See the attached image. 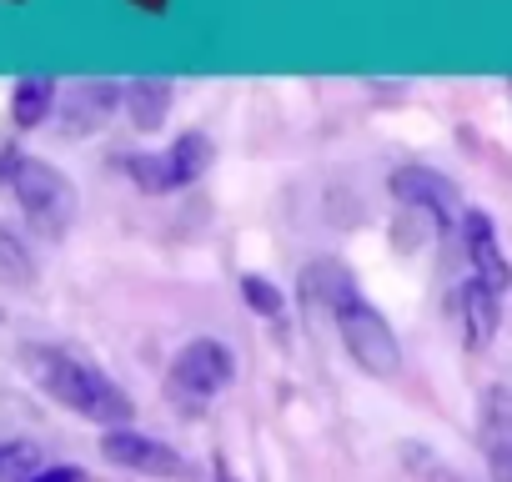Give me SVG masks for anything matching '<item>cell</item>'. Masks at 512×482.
<instances>
[{
  "instance_id": "2",
  "label": "cell",
  "mask_w": 512,
  "mask_h": 482,
  "mask_svg": "<svg viewBox=\"0 0 512 482\" xmlns=\"http://www.w3.org/2000/svg\"><path fill=\"white\" fill-rule=\"evenodd\" d=\"M0 181L11 186V196L21 201V211H26V221L36 231L61 236L76 221V186L56 166H46L26 151H6L0 156Z\"/></svg>"
},
{
  "instance_id": "4",
  "label": "cell",
  "mask_w": 512,
  "mask_h": 482,
  "mask_svg": "<svg viewBox=\"0 0 512 482\" xmlns=\"http://www.w3.org/2000/svg\"><path fill=\"white\" fill-rule=\"evenodd\" d=\"M332 317H337V332H342L347 357H352L367 377L387 382V377H397V372H402V342H397V332L387 327V317H382L362 292H357V297H347Z\"/></svg>"
},
{
  "instance_id": "13",
  "label": "cell",
  "mask_w": 512,
  "mask_h": 482,
  "mask_svg": "<svg viewBox=\"0 0 512 482\" xmlns=\"http://www.w3.org/2000/svg\"><path fill=\"white\" fill-rule=\"evenodd\" d=\"M121 106L131 111V121H136L141 131H156V126L166 121V111H171V86H166V81H131V86L121 91Z\"/></svg>"
},
{
  "instance_id": "17",
  "label": "cell",
  "mask_w": 512,
  "mask_h": 482,
  "mask_svg": "<svg viewBox=\"0 0 512 482\" xmlns=\"http://www.w3.org/2000/svg\"><path fill=\"white\" fill-rule=\"evenodd\" d=\"M241 297L262 312V317H282V292L277 287H267L262 277H241Z\"/></svg>"
},
{
  "instance_id": "1",
  "label": "cell",
  "mask_w": 512,
  "mask_h": 482,
  "mask_svg": "<svg viewBox=\"0 0 512 482\" xmlns=\"http://www.w3.org/2000/svg\"><path fill=\"white\" fill-rule=\"evenodd\" d=\"M26 372H31L61 407H71V412L86 417V422H101V427H126V422H131V397H126L101 367H91L86 357H76V352H66V347L31 342V347H26Z\"/></svg>"
},
{
  "instance_id": "16",
  "label": "cell",
  "mask_w": 512,
  "mask_h": 482,
  "mask_svg": "<svg viewBox=\"0 0 512 482\" xmlns=\"http://www.w3.org/2000/svg\"><path fill=\"white\" fill-rule=\"evenodd\" d=\"M41 472L36 442H0V482H31Z\"/></svg>"
},
{
  "instance_id": "11",
  "label": "cell",
  "mask_w": 512,
  "mask_h": 482,
  "mask_svg": "<svg viewBox=\"0 0 512 482\" xmlns=\"http://www.w3.org/2000/svg\"><path fill=\"white\" fill-rule=\"evenodd\" d=\"M302 297L337 312L347 297H357V282H352V272L342 262H307L302 267Z\"/></svg>"
},
{
  "instance_id": "15",
  "label": "cell",
  "mask_w": 512,
  "mask_h": 482,
  "mask_svg": "<svg viewBox=\"0 0 512 482\" xmlns=\"http://www.w3.org/2000/svg\"><path fill=\"white\" fill-rule=\"evenodd\" d=\"M0 277H11L16 287H31L36 282V257L21 247V236L11 226H0Z\"/></svg>"
},
{
  "instance_id": "12",
  "label": "cell",
  "mask_w": 512,
  "mask_h": 482,
  "mask_svg": "<svg viewBox=\"0 0 512 482\" xmlns=\"http://www.w3.org/2000/svg\"><path fill=\"white\" fill-rule=\"evenodd\" d=\"M51 111H56V81H51V76H26V81H16V91H11V121H16L21 131L41 126Z\"/></svg>"
},
{
  "instance_id": "9",
  "label": "cell",
  "mask_w": 512,
  "mask_h": 482,
  "mask_svg": "<svg viewBox=\"0 0 512 482\" xmlns=\"http://www.w3.org/2000/svg\"><path fill=\"white\" fill-rule=\"evenodd\" d=\"M482 442H487L492 482H512V397H507V387H492L482 402Z\"/></svg>"
},
{
  "instance_id": "3",
  "label": "cell",
  "mask_w": 512,
  "mask_h": 482,
  "mask_svg": "<svg viewBox=\"0 0 512 482\" xmlns=\"http://www.w3.org/2000/svg\"><path fill=\"white\" fill-rule=\"evenodd\" d=\"M231 377H236V357L216 337H196L176 352V362L166 372V402L181 417H201L211 407V397L226 392Z\"/></svg>"
},
{
  "instance_id": "8",
  "label": "cell",
  "mask_w": 512,
  "mask_h": 482,
  "mask_svg": "<svg viewBox=\"0 0 512 482\" xmlns=\"http://www.w3.org/2000/svg\"><path fill=\"white\" fill-rule=\"evenodd\" d=\"M462 252H467V267L482 287H492L497 297H507L512 287V262L502 257V241H497V226L487 211H462Z\"/></svg>"
},
{
  "instance_id": "6",
  "label": "cell",
  "mask_w": 512,
  "mask_h": 482,
  "mask_svg": "<svg viewBox=\"0 0 512 482\" xmlns=\"http://www.w3.org/2000/svg\"><path fill=\"white\" fill-rule=\"evenodd\" d=\"M387 191H392L402 206L427 211L437 226H452V221L462 216V196H457V186H452L442 171H432V166H397V171L387 176Z\"/></svg>"
},
{
  "instance_id": "10",
  "label": "cell",
  "mask_w": 512,
  "mask_h": 482,
  "mask_svg": "<svg viewBox=\"0 0 512 482\" xmlns=\"http://www.w3.org/2000/svg\"><path fill=\"white\" fill-rule=\"evenodd\" d=\"M457 307H462V332H467V347L482 352L492 337H497V322H502V297L492 287H482L477 277L462 282L457 292Z\"/></svg>"
},
{
  "instance_id": "7",
  "label": "cell",
  "mask_w": 512,
  "mask_h": 482,
  "mask_svg": "<svg viewBox=\"0 0 512 482\" xmlns=\"http://www.w3.org/2000/svg\"><path fill=\"white\" fill-rule=\"evenodd\" d=\"M101 457L111 467H126V472H141V477H186V457L146 432H131V427H111L101 437Z\"/></svg>"
},
{
  "instance_id": "19",
  "label": "cell",
  "mask_w": 512,
  "mask_h": 482,
  "mask_svg": "<svg viewBox=\"0 0 512 482\" xmlns=\"http://www.w3.org/2000/svg\"><path fill=\"white\" fill-rule=\"evenodd\" d=\"M0 322H6V307H0Z\"/></svg>"
},
{
  "instance_id": "5",
  "label": "cell",
  "mask_w": 512,
  "mask_h": 482,
  "mask_svg": "<svg viewBox=\"0 0 512 482\" xmlns=\"http://www.w3.org/2000/svg\"><path fill=\"white\" fill-rule=\"evenodd\" d=\"M211 156H216L211 136L186 131V136H176V141H171L166 151H156V156H121V171H126L141 191H181V186H191V181L206 176Z\"/></svg>"
},
{
  "instance_id": "18",
  "label": "cell",
  "mask_w": 512,
  "mask_h": 482,
  "mask_svg": "<svg viewBox=\"0 0 512 482\" xmlns=\"http://www.w3.org/2000/svg\"><path fill=\"white\" fill-rule=\"evenodd\" d=\"M31 482H86V472L81 467H41Z\"/></svg>"
},
{
  "instance_id": "14",
  "label": "cell",
  "mask_w": 512,
  "mask_h": 482,
  "mask_svg": "<svg viewBox=\"0 0 512 482\" xmlns=\"http://www.w3.org/2000/svg\"><path fill=\"white\" fill-rule=\"evenodd\" d=\"M121 101L116 86H76V101H71V131H86V126H101V116H111Z\"/></svg>"
}]
</instances>
